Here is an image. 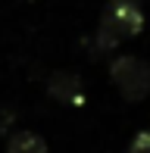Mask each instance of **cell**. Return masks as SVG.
Wrapping results in <instances>:
<instances>
[{
    "mask_svg": "<svg viewBox=\"0 0 150 153\" xmlns=\"http://www.w3.org/2000/svg\"><path fill=\"white\" fill-rule=\"evenodd\" d=\"M110 81L122 94V100L141 103L150 94V62L141 59V56H131V53L116 56L110 62Z\"/></svg>",
    "mask_w": 150,
    "mask_h": 153,
    "instance_id": "cell-2",
    "label": "cell"
},
{
    "mask_svg": "<svg viewBox=\"0 0 150 153\" xmlns=\"http://www.w3.org/2000/svg\"><path fill=\"white\" fill-rule=\"evenodd\" d=\"M141 31H144V10L138 0H110L100 16L94 47H97V53H110L122 41L138 38Z\"/></svg>",
    "mask_w": 150,
    "mask_h": 153,
    "instance_id": "cell-1",
    "label": "cell"
},
{
    "mask_svg": "<svg viewBox=\"0 0 150 153\" xmlns=\"http://www.w3.org/2000/svg\"><path fill=\"white\" fill-rule=\"evenodd\" d=\"M47 94L63 106H81L85 103V81H81L78 72L59 69V72H53L47 78Z\"/></svg>",
    "mask_w": 150,
    "mask_h": 153,
    "instance_id": "cell-3",
    "label": "cell"
},
{
    "mask_svg": "<svg viewBox=\"0 0 150 153\" xmlns=\"http://www.w3.org/2000/svg\"><path fill=\"white\" fill-rule=\"evenodd\" d=\"M125 153H150V128L138 131V134L131 137V144L125 147Z\"/></svg>",
    "mask_w": 150,
    "mask_h": 153,
    "instance_id": "cell-5",
    "label": "cell"
},
{
    "mask_svg": "<svg viewBox=\"0 0 150 153\" xmlns=\"http://www.w3.org/2000/svg\"><path fill=\"white\" fill-rule=\"evenodd\" d=\"M3 153H50V150H47V141L38 134V131L19 128V131H13V134H10Z\"/></svg>",
    "mask_w": 150,
    "mask_h": 153,
    "instance_id": "cell-4",
    "label": "cell"
}]
</instances>
